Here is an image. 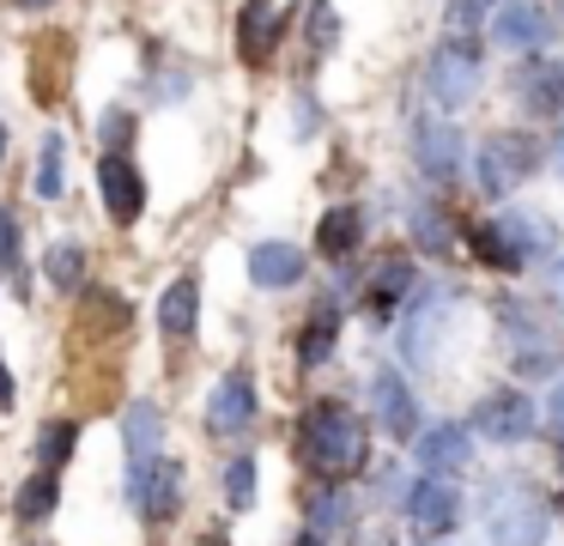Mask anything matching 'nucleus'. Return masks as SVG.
I'll return each instance as SVG.
<instances>
[{"instance_id": "obj_19", "label": "nucleus", "mask_w": 564, "mask_h": 546, "mask_svg": "<svg viewBox=\"0 0 564 546\" xmlns=\"http://www.w3.org/2000/svg\"><path fill=\"white\" fill-rule=\"evenodd\" d=\"M304 249L297 243H280V237H268V243H256L249 249V279H256L261 291H285V286H297L304 279Z\"/></svg>"}, {"instance_id": "obj_30", "label": "nucleus", "mask_w": 564, "mask_h": 546, "mask_svg": "<svg viewBox=\"0 0 564 546\" xmlns=\"http://www.w3.org/2000/svg\"><path fill=\"white\" fill-rule=\"evenodd\" d=\"M43 274H50V286L74 291L79 279H86V249H79V243H50V255H43Z\"/></svg>"}, {"instance_id": "obj_21", "label": "nucleus", "mask_w": 564, "mask_h": 546, "mask_svg": "<svg viewBox=\"0 0 564 546\" xmlns=\"http://www.w3.org/2000/svg\"><path fill=\"white\" fill-rule=\"evenodd\" d=\"M159 328L171 340H188L200 328V279L195 274H183V279H171L164 286V298H159Z\"/></svg>"}, {"instance_id": "obj_26", "label": "nucleus", "mask_w": 564, "mask_h": 546, "mask_svg": "<svg viewBox=\"0 0 564 546\" xmlns=\"http://www.w3.org/2000/svg\"><path fill=\"white\" fill-rule=\"evenodd\" d=\"M467 249H474L479 261L491 267V274H522V267H528L522 255L510 249V237H503V231L491 225V218H486V225H467Z\"/></svg>"}, {"instance_id": "obj_41", "label": "nucleus", "mask_w": 564, "mask_h": 546, "mask_svg": "<svg viewBox=\"0 0 564 546\" xmlns=\"http://www.w3.org/2000/svg\"><path fill=\"white\" fill-rule=\"evenodd\" d=\"M0 407H13V371H7V358H0Z\"/></svg>"}, {"instance_id": "obj_47", "label": "nucleus", "mask_w": 564, "mask_h": 546, "mask_svg": "<svg viewBox=\"0 0 564 546\" xmlns=\"http://www.w3.org/2000/svg\"><path fill=\"white\" fill-rule=\"evenodd\" d=\"M558 510H564V497H558Z\"/></svg>"}, {"instance_id": "obj_15", "label": "nucleus", "mask_w": 564, "mask_h": 546, "mask_svg": "<svg viewBox=\"0 0 564 546\" xmlns=\"http://www.w3.org/2000/svg\"><path fill=\"white\" fill-rule=\"evenodd\" d=\"M280 36H285V12L273 0H243V12H237V55L249 67H268Z\"/></svg>"}, {"instance_id": "obj_8", "label": "nucleus", "mask_w": 564, "mask_h": 546, "mask_svg": "<svg viewBox=\"0 0 564 546\" xmlns=\"http://www.w3.org/2000/svg\"><path fill=\"white\" fill-rule=\"evenodd\" d=\"M413 164L425 182L455 189V182H462V164H467L462 128H455V121H413Z\"/></svg>"}, {"instance_id": "obj_7", "label": "nucleus", "mask_w": 564, "mask_h": 546, "mask_svg": "<svg viewBox=\"0 0 564 546\" xmlns=\"http://www.w3.org/2000/svg\"><path fill=\"white\" fill-rule=\"evenodd\" d=\"M534 425H540V413H534V400H528L522 388H491V395L474 407L467 431L486 437V443L510 449V443H528V437H534Z\"/></svg>"}, {"instance_id": "obj_31", "label": "nucleus", "mask_w": 564, "mask_h": 546, "mask_svg": "<svg viewBox=\"0 0 564 546\" xmlns=\"http://www.w3.org/2000/svg\"><path fill=\"white\" fill-rule=\"evenodd\" d=\"M310 55H334L340 49V12H334V0H310Z\"/></svg>"}, {"instance_id": "obj_45", "label": "nucleus", "mask_w": 564, "mask_h": 546, "mask_svg": "<svg viewBox=\"0 0 564 546\" xmlns=\"http://www.w3.org/2000/svg\"><path fill=\"white\" fill-rule=\"evenodd\" d=\"M558 19H564V0H558Z\"/></svg>"}, {"instance_id": "obj_28", "label": "nucleus", "mask_w": 564, "mask_h": 546, "mask_svg": "<svg viewBox=\"0 0 564 546\" xmlns=\"http://www.w3.org/2000/svg\"><path fill=\"white\" fill-rule=\"evenodd\" d=\"M74 443H79V425H74V419H50V425L37 431V468H55V473H62L67 456H74Z\"/></svg>"}, {"instance_id": "obj_1", "label": "nucleus", "mask_w": 564, "mask_h": 546, "mask_svg": "<svg viewBox=\"0 0 564 546\" xmlns=\"http://www.w3.org/2000/svg\"><path fill=\"white\" fill-rule=\"evenodd\" d=\"M365 449H370V431L346 400H316V407H304V419H297V456H304L322 480L358 473L365 468Z\"/></svg>"}, {"instance_id": "obj_36", "label": "nucleus", "mask_w": 564, "mask_h": 546, "mask_svg": "<svg viewBox=\"0 0 564 546\" xmlns=\"http://www.w3.org/2000/svg\"><path fill=\"white\" fill-rule=\"evenodd\" d=\"M19 261V218L0 206V267H13Z\"/></svg>"}, {"instance_id": "obj_46", "label": "nucleus", "mask_w": 564, "mask_h": 546, "mask_svg": "<svg viewBox=\"0 0 564 546\" xmlns=\"http://www.w3.org/2000/svg\"><path fill=\"white\" fill-rule=\"evenodd\" d=\"M431 546H443V540H431Z\"/></svg>"}, {"instance_id": "obj_42", "label": "nucleus", "mask_w": 564, "mask_h": 546, "mask_svg": "<svg viewBox=\"0 0 564 546\" xmlns=\"http://www.w3.org/2000/svg\"><path fill=\"white\" fill-rule=\"evenodd\" d=\"M292 546H328V540H322V528H304V534H297Z\"/></svg>"}, {"instance_id": "obj_25", "label": "nucleus", "mask_w": 564, "mask_h": 546, "mask_svg": "<svg viewBox=\"0 0 564 546\" xmlns=\"http://www.w3.org/2000/svg\"><path fill=\"white\" fill-rule=\"evenodd\" d=\"M55 510H62V473H55V468H37V473H31V480L13 492V516H19V522H50Z\"/></svg>"}, {"instance_id": "obj_29", "label": "nucleus", "mask_w": 564, "mask_h": 546, "mask_svg": "<svg viewBox=\"0 0 564 546\" xmlns=\"http://www.w3.org/2000/svg\"><path fill=\"white\" fill-rule=\"evenodd\" d=\"M449 231H455V225H449V218H443L431 201H425V206H413V243H419L425 255H449V249H455Z\"/></svg>"}, {"instance_id": "obj_23", "label": "nucleus", "mask_w": 564, "mask_h": 546, "mask_svg": "<svg viewBox=\"0 0 564 546\" xmlns=\"http://www.w3.org/2000/svg\"><path fill=\"white\" fill-rule=\"evenodd\" d=\"M365 243V206H328L316 225V249L328 255V261H346V255Z\"/></svg>"}, {"instance_id": "obj_17", "label": "nucleus", "mask_w": 564, "mask_h": 546, "mask_svg": "<svg viewBox=\"0 0 564 546\" xmlns=\"http://www.w3.org/2000/svg\"><path fill=\"white\" fill-rule=\"evenodd\" d=\"M413 286H419V274H413V261H406V255H377V267H370V286H365V315L382 328V322L394 315V303L413 298Z\"/></svg>"}, {"instance_id": "obj_5", "label": "nucleus", "mask_w": 564, "mask_h": 546, "mask_svg": "<svg viewBox=\"0 0 564 546\" xmlns=\"http://www.w3.org/2000/svg\"><path fill=\"white\" fill-rule=\"evenodd\" d=\"M510 104L534 121H558L564 116V61L534 49V55H516L510 67Z\"/></svg>"}, {"instance_id": "obj_20", "label": "nucleus", "mask_w": 564, "mask_h": 546, "mask_svg": "<svg viewBox=\"0 0 564 546\" xmlns=\"http://www.w3.org/2000/svg\"><path fill=\"white\" fill-rule=\"evenodd\" d=\"M443 291H419L413 298V315H406V334H401V352L406 358L419 364V371H425L431 358H437V334H443Z\"/></svg>"}, {"instance_id": "obj_18", "label": "nucleus", "mask_w": 564, "mask_h": 546, "mask_svg": "<svg viewBox=\"0 0 564 546\" xmlns=\"http://www.w3.org/2000/svg\"><path fill=\"white\" fill-rule=\"evenodd\" d=\"M491 225L510 237V249L522 255V261H540V255H552V243H558V225H552L540 206H503Z\"/></svg>"}, {"instance_id": "obj_40", "label": "nucleus", "mask_w": 564, "mask_h": 546, "mask_svg": "<svg viewBox=\"0 0 564 546\" xmlns=\"http://www.w3.org/2000/svg\"><path fill=\"white\" fill-rule=\"evenodd\" d=\"M552 303H558V310H564V255H558V261H552Z\"/></svg>"}, {"instance_id": "obj_24", "label": "nucleus", "mask_w": 564, "mask_h": 546, "mask_svg": "<svg viewBox=\"0 0 564 546\" xmlns=\"http://www.w3.org/2000/svg\"><path fill=\"white\" fill-rule=\"evenodd\" d=\"M164 443V413L152 407V400H134V407L122 413V449L128 461H152Z\"/></svg>"}, {"instance_id": "obj_34", "label": "nucleus", "mask_w": 564, "mask_h": 546, "mask_svg": "<svg viewBox=\"0 0 564 546\" xmlns=\"http://www.w3.org/2000/svg\"><path fill=\"white\" fill-rule=\"evenodd\" d=\"M98 146L128 152V146H134V116H128V109H104L98 116Z\"/></svg>"}, {"instance_id": "obj_37", "label": "nucleus", "mask_w": 564, "mask_h": 546, "mask_svg": "<svg viewBox=\"0 0 564 546\" xmlns=\"http://www.w3.org/2000/svg\"><path fill=\"white\" fill-rule=\"evenodd\" d=\"M546 419H552V437L564 443V371H558V383H552V400H546Z\"/></svg>"}, {"instance_id": "obj_12", "label": "nucleus", "mask_w": 564, "mask_h": 546, "mask_svg": "<svg viewBox=\"0 0 564 546\" xmlns=\"http://www.w3.org/2000/svg\"><path fill=\"white\" fill-rule=\"evenodd\" d=\"M98 201L110 206L116 225H134V218L147 213V176L134 170L128 152H104L98 158Z\"/></svg>"}, {"instance_id": "obj_27", "label": "nucleus", "mask_w": 564, "mask_h": 546, "mask_svg": "<svg viewBox=\"0 0 564 546\" xmlns=\"http://www.w3.org/2000/svg\"><path fill=\"white\" fill-rule=\"evenodd\" d=\"M31 189H37L43 201H62V189H67V140H62V133H43L37 182H31Z\"/></svg>"}, {"instance_id": "obj_14", "label": "nucleus", "mask_w": 564, "mask_h": 546, "mask_svg": "<svg viewBox=\"0 0 564 546\" xmlns=\"http://www.w3.org/2000/svg\"><path fill=\"white\" fill-rule=\"evenodd\" d=\"M370 413H377V425L394 437V443H413V437H419V395L406 388L401 371H377V376H370Z\"/></svg>"}, {"instance_id": "obj_9", "label": "nucleus", "mask_w": 564, "mask_h": 546, "mask_svg": "<svg viewBox=\"0 0 564 546\" xmlns=\"http://www.w3.org/2000/svg\"><path fill=\"white\" fill-rule=\"evenodd\" d=\"M128 504H134L147 522H171L176 504H183V468L164 461V456L128 461Z\"/></svg>"}, {"instance_id": "obj_39", "label": "nucleus", "mask_w": 564, "mask_h": 546, "mask_svg": "<svg viewBox=\"0 0 564 546\" xmlns=\"http://www.w3.org/2000/svg\"><path fill=\"white\" fill-rule=\"evenodd\" d=\"M297 128H316V97H297Z\"/></svg>"}, {"instance_id": "obj_22", "label": "nucleus", "mask_w": 564, "mask_h": 546, "mask_svg": "<svg viewBox=\"0 0 564 546\" xmlns=\"http://www.w3.org/2000/svg\"><path fill=\"white\" fill-rule=\"evenodd\" d=\"M334 346H340V303H316L310 310V322H304V334H297V364L304 371H316V364H328L334 358Z\"/></svg>"}, {"instance_id": "obj_4", "label": "nucleus", "mask_w": 564, "mask_h": 546, "mask_svg": "<svg viewBox=\"0 0 564 546\" xmlns=\"http://www.w3.org/2000/svg\"><path fill=\"white\" fill-rule=\"evenodd\" d=\"M498 322H503V346H510V358H516V376H558L564 371V340H558V328L540 322L534 303L503 291Z\"/></svg>"}, {"instance_id": "obj_35", "label": "nucleus", "mask_w": 564, "mask_h": 546, "mask_svg": "<svg viewBox=\"0 0 564 546\" xmlns=\"http://www.w3.org/2000/svg\"><path fill=\"white\" fill-rule=\"evenodd\" d=\"M491 7H498V0H449V19H455V31H474L479 19H491Z\"/></svg>"}, {"instance_id": "obj_38", "label": "nucleus", "mask_w": 564, "mask_h": 546, "mask_svg": "<svg viewBox=\"0 0 564 546\" xmlns=\"http://www.w3.org/2000/svg\"><path fill=\"white\" fill-rule=\"evenodd\" d=\"M546 164L564 176V116H558V133H552V146H546Z\"/></svg>"}, {"instance_id": "obj_2", "label": "nucleus", "mask_w": 564, "mask_h": 546, "mask_svg": "<svg viewBox=\"0 0 564 546\" xmlns=\"http://www.w3.org/2000/svg\"><path fill=\"white\" fill-rule=\"evenodd\" d=\"M479 85H486V49H479V36L474 31L443 36L425 61V97L443 116H455V109H467L479 97Z\"/></svg>"}, {"instance_id": "obj_16", "label": "nucleus", "mask_w": 564, "mask_h": 546, "mask_svg": "<svg viewBox=\"0 0 564 546\" xmlns=\"http://www.w3.org/2000/svg\"><path fill=\"white\" fill-rule=\"evenodd\" d=\"M413 456H419V473H467L474 461V431L467 425H431V431L413 437Z\"/></svg>"}, {"instance_id": "obj_32", "label": "nucleus", "mask_w": 564, "mask_h": 546, "mask_svg": "<svg viewBox=\"0 0 564 546\" xmlns=\"http://www.w3.org/2000/svg\"><path fill=\"white\" fill-rule=\"evenodd\" d=\"M256 456H237L231 461V468H225V504H231V510H249V504H256Z\"/></svg>"}, {"instance_id": "obj_43", "label": "nucleus", "mask_w": 564, "mask_h": 546, "mask_svg": "<svg viewBox=\"0 0 564 546\" xmlns=\"http://www.w3.org/2000/svg\"><path fill=\"white\" fill-rule=\"evenodd\" d=\"M19 7H31V12H37V7H55V0H19Z\"/></svg>"}, {"instance_id": "obj_10", "label": "nucleus", "mask_w": 564, "mask_h": 546, "mask_svg": "<svg viewBox=\"0 0 564 546\" xmlns=\"http://www.w3.org/2000/svg\"><path fill=\"white\" fill-rule=\"evenodd\" d=\"M486 24H491V43L510 49V55H534V49H546L558 36L552 31V12L540 0H498Z\"/></svg>"}, {"instance_id": "obj_11", "label": "nucleus", "mask_w": 564, "mask_h": 546, "mask_svg": "<svg viewBox=\"0 0 564 546\" xmlns=\"http://www.w3.org/2000/svg\"><path fill=\"white\" fill-rule=\"evenodd\" d=\"M406 522H413L419 534H431V540H443V534L462 528V492H455L443 473H419V480L406 485Z\"/></svg>"}, {"instance_id": "obj_33", "label": "nucleus", "mask_w": 564, "mask_h": 546, "mask_svg": "<svg viewBox=\"0 0 564 546\" xmlns=\"http://www.w3.org/2000/svg\"><path fill=\"white\" fill-rule=\"evenodd\" d=\"M310 522H316L322 534L340 528V522H346V492H340V485H322V492L310 497Z\"/></svg>"}, {"instance_id": "obj_13", "label": "nucleus", "mask_w": 564, "mask_h": 546, "mask_svg": "<svg viewBox=\"0 0 564 546\" xmlns=\"http://www.w3.org/2000/svg\"><path fill=\"white\" fill-rule=\"evenodd\" d=\"M249 425H256V376L225 371L207 395V431L213 437H243Z\"/></svg>"}, {"instance_id": "obj_3", "label": "nucleus", "mask_w": 564, "mask_h": 546, "mask_svg": "<svg viewBox=\"0 0 564 546\" xmlns=\"http://www.w3.org/2000/svg\"><path fill=\"white\" fill-rule=\"evenodd\" d=\"M540 164H546V146H540L534 133L498 128V133H486L479 152H474V189L486 194V201H503V194H516Z\"/></svg>"}, {"instance_id": "obj_44", "label": "nucleus", "mask_w": 564, "mask_h": 546, "mask_svg": "<svg viewBox=\"0 0 564 546\" xmlns=\"http://www.w3.org/2000/svg\"><path fill=\"white\" fill-rule=\"evenodd\" d=\"M0 158H7V121H0Z\"/></svg>"}, {"instance_id": "obj_6", "label": "nucleus", "mask_w": 564, "mask_h": 546, "mask_svg": "<svg viewBox=\"0 0 564 546\" xmlns=\"http://www.w3.org/2000/svg\"><path fill=\"white\" fill-rule=\"evenodd\" d=\"M552 534V510L540 492L516 485V492H498L491 504V546H546Z\"/></svg>"}]
</instances>
